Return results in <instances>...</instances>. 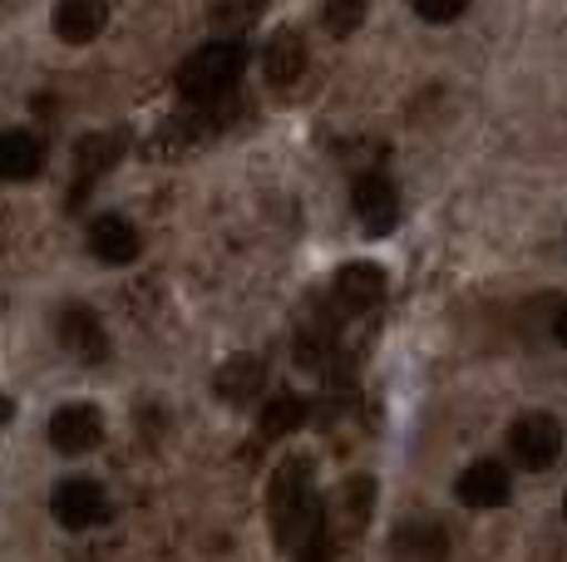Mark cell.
I'll use <instances>...</instances> for the list:
<instances>
[{
	"label": "cell",
	"instance_id": "6da1fadb",
	"mask_svg": "<svg viewBox=\"0 0 567 562\" xmlns=\"http://www.w3.org/2000/svg\"><path fill=\"white\" fill-rule=\"evenodd\" d=\"M316 508H321V503H316V493H311V459H307V454H291V459H281L277 473H271V489H267L271 538H277L281 553L301 543V533H307V523H311Z\"/></svg>",
	"mask_w": 567,
	"mask_h": 562
},
{
	"label": "cell",
	"instance_id": "7a4b0ae2",
	"mask_svg": "<svg viewBox=\"0 0 567 562\" xmlns=\"http://www.w3.org/2000/svg\"><path fill=\"white\" fill-rule=\"evenodd\" d=\"M243 70H247L243 40H213V45H203L198 55H193V60L178 70V94H183V104H223L227 94L237 90Z\"/></svg>",
	"mask_w": 567,
	"mask_h": 562
},
{
	"label": "cell",
	"instance_id": "3957f363",
	"mask_svg": "<svg viewBox=\"0 0 567 562\" xmlns=\"http://www.w3.org/2000/svg\"><path fill=\"white\" fill-rule=\"evenodd\" d=\"M508 454H514V464L518 469H528V473L553 469L558 454H563V425L553 415H543V409L518 415L514 429H508Z\"/></svg>",
	"mask_w": 567,
	"mask_h": 562
},
{
	"label": "cell",
	"instance_id": "277c9868",
	"mask_svg": "<svg viewBox=\"0 0 567 562\" xmlns=\"http://www.w3.org/2000/svg\"><path fill=\"white\" fill-rule=\"evenodd\" d=\"M351 208H355V218H361L365 237H385V232H395V222H400V188L385 173H361V178L351 183Z\"/></svg>",
	"mask_w": 567,
	"mask_h": 562
},
{
	"label": "cell",
	"instance_id": "5b68a950",
	"mask_svg": "<svg viewBox=\"0 0 567 562\" xmlns=\"http://www.w3.org/2000/svg\"><path fill=\"white\" fill-rule=\"evenodd\" d=\"M50 513L60 528H70V533H80V528H100L109 518V499L104 489L94 479H64L54 483L50 493Z\"/></svg>",
	"mask_w": 567,
	"mask_h": 562
},
{
	"label": "cell",
	"instance_id": "8992f818",
	"mask_svg": "<svg viewBox=\"0 0 567 562\" xmlns=\"http://www.w3.org/2000/svg\"><path fill=\"white\" fill-rule=\"evenodd\" d=\"M385 301V272L370 262H351L331 277V311L336 316H365Z\"/></svg>",
	"mask_w": 567,
	"mask_h": 562
},
{
	"label": "cell",
	"instance_id": "52a82bcc",
	"mask_svg": "<svg viewBox=\"0 0 567 562\" xmlns=\"http://www.w3.org/2000/svg\"><path fill=\"white\" fill-rule=\"evenodd\" d=\"M45 435H50V445L60 454H90L104 439V415L94 405H84V399H74V405L54 409Z\"/></svg>",
	"mask_w": 567,
	"mask_h": 562
},
{
	"label": "cell",
	"instance_id": "ba28073f",
	"mask_svg": "<svg viewBox=\"0 0 567 562\" xmlns=\"http://www.w3.org/2000/svg\"><path fill=\"white\" fill-rule=\"evenodd\" d=\"M124 148H128V134H90V138H80V148H74V164H80V188H74V208H80L84 198H90V188L104 178L109 168L124 158Z\"/></svg>",
	"mask_w": 567,
	"mask_h": 562
},
{
	"label": "cell",
	"instance_id": "9c48e42d",
	"mask_svg": "<svg viewBox=\"0 0 567 562\" xmlns=\"http://www.w3.org/2000/svg\"><path fill=\"white\" fill-rule=\"evenodd\" d=\"M60 345L84 365H100L109 355V336H104L100 316H94L90 306H80V301L60 311Z\"/></svg>",
	"mask_w": 567,
	"mask_h": 562
},
{
	"label": "cell",
	"instance_id": "30bf717a",
	"mask_svg": "<svg viewBox=\"0 0 567 562\" xmlns=\"http://www.w3.org/2000/svg\"><path fill=\"white\" fill-rule=\"evenodd\" d=\"M261 74H267L271 90H291V84L307 74V35L301 30H277L267 40V55H261Z\"/></svg>",
	"mask_w": 567,
	"mask_h": 562
},
{
	"label": "cell",
	"instance_id": "8fae6325",
	"mask_svg": "<svg viewBox=\"0 0 567 562\" xmlns=\"http://www.w3.org/2000/svg\"><path fill=\"white\" fill-rule=\"evenodd\" d=\"M390 553L400 562H444L450 558V533L434 518H410L390 533Z\"/></svg>",
	"mask_w": 567,
	"mask_h": 562
},
{
	"label": "cell",
	"instance_id": "7c38bea8",
	"mask_svg": "<svg viewBox=\"0 0 567 562\" xmlns=\"http://www.w3.org/2000/svg\"><path fill=\"white\" fill-rule=\"evenodd\" d=\"M454 493H460V503H468V508H504L514 483H508V469L498 459H478L460 473Z\"/></svg>",
	"mask_w": 567,
	"mask_h": 562
},
{
	"label": "cell",
	"instance_id": "4fadbf2b",
	"mask_svg": "<svg viewBox=\"0 0 567 562\" xmlns=\"http://www.w3.org/2000/svg\"><path fill=\"white\" fill-rule=\"evenodd\" d=\"M138 227L128 218H118V212H104V218L90 222V252L100 257L104 267H128L138 257Z\"/></svg>",
	"mask_w": 567,
	"mask_h": 562
},
{
	"label": "cell",
	"instance_id": "5bb4252c",
	"mask_svg": "<svg viewBox=\"0 0 567 562\" xmlns=\"http://www.w3.org/2000/svg\"><path fill=\"white\" fill-rule=\"evenodd\" d=\"M45 168V138L30 128H6L0 134V183H30Z\"/></svg>",
	"mask_w": 567,
	"mask_h": 562
},
{
	"label": "cell",
	"instance_id": "9a60e30c",
	"mask_svg": "<svg viewBox=\"0 0 567 562\" xmlns=\"http://www.w3.org/2000/svg\"><path fill=\"white\" fill-rule=\"evenodd\" d=\"M104 25H109L104 0H54V35L64 45H90V40H100Z\"/></svg>",
	"mask_w": 567,
	"mask_h": 562
},
{
	"label": "cell",
	"instance_id": "2e32d148",
	"mask_svg": "<svg viewBox=\"0 0 567 562\" xmlns=\"http://www.w3.org/2000/svg\"><path fill=\"white\" fill-rule=\"evenodd\" d=\"M213 391L227 399V405H252V399L267 391V365L257 355H233V361L217 371Z\"/></svg>",
	"mask_w": 567,
	"mask_h": 562
},
{
	"label": "cell",
	"instance_id": "e0dca14e",
	"mask_svg": "<svg viewBox=\"0 0 567 562\" xmlns=\"http://www.w3.org/2000/svg\"><path fill=\"white\" fill-rule=\"evenodd\" d=\"M301 425H307V399L277 395V399H267V405H261L257 435L261 439H281V435H291V429H301Z\"/></svg>",
	"mask_w": 567,
	"mask_h": 562
},
{
	"label": "cell",
	"instance_id": "ac0fdd59",
	"mask_svg": "<svg viewBox=\"0 0 567 562\" xmlns=\"http://www.w3.org/2000/svg\"><path fill=\"white\" fill-rule=\"evenodd\" d=\"M331 351H336L331 321H311V326H301V336H297V365L301 371H321V365L331 361Z\"/></svg>",
	"mask_w": 567,
	"mask_h": 562
},
{
	"label": "cell",
	"instance_id": "d6986e66",
	"mask_svg": "<svg viewBox=\"0 0 567 562\" xmlns=\"http://www.w3.org/2000/svg\"><path fill=\"white\" fill-rule=\"evenodd\" d=\"M365 10H370V0H326L321 15H326V30H331V35H351V30L365 20Z\"/></svg>",
	"mask_w": 567,
	"mask_h": 562
},
{
	"label": "cell",
	"instance_id": "ffe728a7",
	"mask_svg": "<svg viewBox=\"0 0 567 562\" xmlns=\"http://www.w3.org/2000/svg\"><path fill=\"white\" fill-rule=\"evenodd\" d=\"M261 10H267V0H207V20H217V25H252Z\"/></svg>",
	"mask_w": 567,
	"mask_h": 562
},
{
	"label": "cell",
	"instance_id": "44dd1931",
	"mask_svg": "<svg viewBox=\"0 0 567 562\" xmlns=\"http://www.w3.org/2000/svg\"><path fill=\"white\" fill-rule=\"evenodd\" d=\"M297 562H331V528H326V513L316 508L311 523H307V543H301Z\"/></svg>",
	"mask_w": 567,
	"mask_h": 562
},
{
	"label": "cell",
	"instance_id": "7402d4cb",
	"mask_svg": "<svg viewBox=\"0 0 567 562\" xmlns=\"http://www.w3.org/2000/svg\"><path fill=\"white\" fill-rule=\"evenodd\" d=\"M370 503H375V483L370 479H351V489H346V513H351V533H361L365 518H370Z\"/></svg>",
	"mask_w": 567,
	"mask_h": 562
},
{
	"label": "cell",
	"instance_id": "603a6c76",
	"mask_svg": "<svg viewBox=\"0 0 567 562\" xmlns=\"http://www.w3.org/2000/svg\"><path fill=\"white\" fill-rule=\"evenodd\" d=\"M410 10L430 25H454V20L468 10V0H410Z\"/></svg>",
	"mask_w": 567,
	"mask_h": 562
},
{
	"label": "cell",
	"instance_id": "cb8c5ba5",
	"mask_svg": "<svg viewBox=\"0 0 567 562\" xmlns=\"http://www.w3.org/2000/svg\"><path fill=\"white\" fill-rule=\"evenodd\" d=\"M553 336H558V341L567 345V306L558 311V321H553Z\"/></svg>",
	"mask_w": 567,
	"mask_h": 562
},
{
	"label": "cell",
	"instance_id": "d4e9b609",
	"mask_svg": "<svg viewBox=\"0 0 567 562\" xmlns=\"http://www.w3.org/2000/svg\"><path fill=\"white\" fill-rule=\"evenodd\" d=\"M10 415H16V405H10V395H0V425H6Z\"/></svg>",
	"mask_w": 567,
	"mask_h": 562
},
{
	"label": "cell",
	"instance_id": "484cf974",
	"mask_svg": "<svg viewBox=\"0 0 567 562\" xmlns=\"http://www.w3.org/2000/svg\"><path fill=\"white\" fill-rule=\"evenodd\" d=\"M563 513H567V499H563Z\"/></svg>",
	"mask_w": 567,
	"mask_h": 562
}]
</instances>
